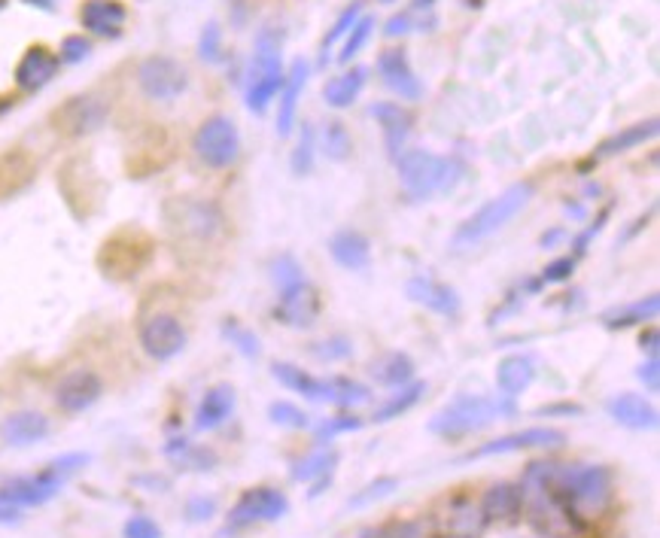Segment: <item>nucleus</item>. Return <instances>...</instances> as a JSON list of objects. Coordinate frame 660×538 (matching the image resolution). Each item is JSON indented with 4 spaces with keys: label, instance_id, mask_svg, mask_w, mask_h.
<instances>
[{
    "label": "nucleus",
    "instance_id": "f257e3e1",
    "mask_svg": "<svg viewBox=\"0 0 660 538\" xmlns=\"http://www.w3.org/2000/svg\"><path fill=\"white\" fill-rule=\"evenodd\" d=\"M250 80H247V107L253 113H265L268 104L280 95L286 70H283V31L265 25L253 46L250 61Z\"/></svg>",
    "mask_w": 660,
    "mask_h": 538
},
{
    "label": "nucleus",
    "instance_id": "f03ea898",
    "mask_svg": "<svg viewBox=\"0 0 660 538\" xmlns=\"http://www.w3.org/2000/svg\"><path fill=\"white\" fill-rule=\"evenodd\" d=\"M533 201V183H511L496 198H490L481 210H475L457 232H454V250H472L499 228H505L527 204Z\"/></svg>",
    "mask_w": 660,
    "mask_h": 538
},
{
    "label": "nucleus",
    "instance_id": "7ed1b4c3",
    "mask_svg": "<svg viewBox=\"0 0 660 538\" xmlns=\"http://www.w3.org/2000/svg\"><path fill=\"white\" fill-rule=\"evenodd\" d=\"M89 463V453H67L58 456L46 469H40L37 475H25V478H10L0 484V502L16 505V508H37L46 505L49 499L58 496V490L64 487V481L70 475H77L83 466Z\"/></svg>",
    "mask_w": 660,
    "mask_h": 538
},
{
    "label": "nucleus",
    "instance_id": "20e7f679",
    "mask_svg": "<svg viewBox=\"0 0 660 538\" xmlns=\"http://www.w3.org/2000/svg\"><path fill=\"white\" fill-rule=\"evenodd\" d=\"M518 408L511 399H484V396H457L429 420V432L442 438H463L487 429L490 423L511 417Z\"/></svg>",
    "mask_w": 660,
    "mask_h": 538
},
{
    "label": "nucleus",
    "instance_id": "39448f33",
    "mask_svg": "<svg viewBox=\"0 0 660 538\" xmlns=\"http://www.w3.org/2000/svg\"><path fill=\"white\" fill-rule=\"evenodd\" d=\"M396 168L411 198H432L438 192H448L457 177V165L451 159H442L426 149H405L396 159Z\"/></svg>",
    "mask_w": 660,
    "mask_h": 538
},
{
    "label": "nucleus",
    "instance_id": "423d86ee",
    "mask_svg": "<svg viewBox=\"0 0 660 538\" xmlns=\"http://www.w3.org/2000/svg\"><path fill=\"white\" fill-rule=\"evenodd\" d=\"M165 219L171 232L189 244H210L226 228L223 210L204 198H171L165 204Z\"/></svg>",
    "mask_w": 660,
    "mask_h": 538
},
{
    "label": "nucleus",
    "instance_id": "0eeeda50",
    "mask_svg": "<svg viewBox=\"0 0 660 538\" xmlns=\"http://www.w3.org/2000/svg\"><path fill=\"white\" fill-rule=\"evenodd\" d=\"M192 149L201 165L223 171L232 168L241 156V134L238 125L229 116H210L198 125L195 137H192Z\"/></svg>",
    "mask_w": 660,
    "mask_h": 538
},
{
    "label": "nucleus",
    "instance_id": "6e6552de",
    "mask_svg": "<svg viewBox=\"0 0 660 538\" xmlns=\"http://www.w3.org/2000/svg\"><path fill=\"white\" fill-rule=\"evenodd\" d=\"M153 259V241L146 238L137 228L128 232H116L113 238L104 241L98 253V265L107 277L113 280H131L143 271V265Z\"/></svg>",
    "mask_w": 660,
    "mask_h": 538
},
{
    "label": "nucleus",
    "instance_id": "1a4fd4ad",
    "mask_svg": "<svg viewBox=\"0 0 660 538\" xmlns=\"http://www.w3.org/2000/svg\"><path fill=\"white\" fill-rule=\"evenodd\" d=\"M137 341H140L143 353L150 356V359L168 362V359H174V356H180V353L186 350L189 335H186V329H183V323H180L177 314H171V311H153V314H146V317L140 320V326H137Z\"/></svg>",
    "mask_w": 660,
    "mask_h": 538
},
{
    "label": "nucleus",
    "instance_id": "9d476101",
    "mask_svg": "<svg viewBox=\"0 0 660 538\" xmlns=\"http://www.w3.org/2000/svg\"><path fill=\"white\" fill-rule=\"evenodd\" d=\"M137 86L150 101H177L189 89V73L171 55H150L137 64Z\"/></svg>",
    "mask_w": 660,
    "mask_h": 538
},
{
    "label": "nucleus",
    "instance_id": "9b49d317",
    "mask_svg": "<svg viewBox=\"0 0 660 538\" xmlns=\"http://www.w3.org/2000/svg\"><path fill=\"white\" fill-rule=\"evenodd\" d=\"M107 116H110V104L101 95H73L52 110L49 122L64 137H86L104 128Z\"/></svg>",
    "mask_w": 660,
    "mask_h": 538
},
{
    "label": "nucleus",
    "instance_id": "f8f14e48",
    "mask_svg": "<svg viewBox=\"0 0 660 538\" xmlns=\"http://www.w3.org/2000/svg\"><path fill=\"white\" fill-rule=\"evenodd\" d=\"M274 317L289 329H311L320 317V292L308 280L283 286L274 304Z\"/></svg>",
    "mask_w": 660,
    "mask_h": 538
},
{
    "label": "nucleus",
    "instance_id": "ddd939ff",
    "mask_svg": "<svg viewBox=\"0 0 660 538\" xmlns=\"http://www.w3.org/2000/svg\"><path fill=\"white\" fill-rule=\"evenodd\" d=\"M286 511H289V499L280 490L253 487L235 502L232 514H229V526L244 529V526H256V523H271V520H280Z\"/></svg>",
    "mask_w": 660,
    "mask_h": 538
},
{
    "label": "nucleus",
    "instance_id": "4468645a",
    "mask_svg": "<svg viewBox=\"0 0 660 538\" xmlns=\"http://www.w3.org/2000/svg\"><path fill=\"white\" fill-rule=\"evenodd\" d=\"M104 393V380L92 368H73L55 383V405L64 414H83L89 411Z\"/></svg>",
    "mask_w": 660,
    "mask_h": 538
},
{
    "label": "nucleus",
    "instance_id": "2eb2a0df",
    "mask_svg": "<svg viewBox=\"0 0 660 538\" xmlns=\"http://www.w3.org/2000/svg\"><path fill=\"white\" fill-rule=\"evenodd\" d=\"M484 529L487 520L481 514V505L466 493L451 496L442 514H438V535L442 538H481Z\"/></svg>",
    "mask_w": 660,
    "mask_h": 538
},
{
    "label": "nucleus",
    "instance_id": "dca6fc26",
    "mask_svg": "<svg viewBox=\"0 0 660 538\" xmlns=\"http://www.w3.org/2000/svg\"><path fill=\"white\" fill-rule=\"evenodd\" d=\"M566 441V435L560 429H524V432H511L493 441H484L481 447H475L466 459H484V456H502V453H518V450H533V447H560Z\"/></svg>",
    "mask_w": 660,
    "mask_h": 538
},
{
    "label": "nucleus",
    "instance_id": "f3484780",
    "mask_svg": "<svg viewBox=\"0 0 660 538\" xmlns=\"http://www.w3.org/2000/svg\"><path fill=\"white\" fill-rule=\"evenodd\" d=\"M378 73L384 86L399 95L402 101H420L423 98V83L417 80V73L408 61L405 49H387L378 55Z\"/></svg>",
    "mask_w": 660,
    "mask_h": 538
},
{
    "label": "nucleus",
    "instance_id": "a211bd4d",
    "mask_svg": "<svg viewBox=\"0 0 660 538\" xmlns=\"http://www.w3.org/2000/svg\"><path fill=\"white\" fill-rule=\"evenodd\" d=\"M58 64L61 61L49 46H28L16 64V86L22 92H40L43 86H49L55 80Z\"/></svg>",
    "mask_w": 660,
    "mask_h": 538
},
{
    "label": "nucleus",
    "instance_id": "6ab92c4d",
    "mask_svg": "<svg viewBox=\"0 0 660 538\" xmlns=\"http://www.w3.org/2000/svg\"><path fill=\"white\" fill-rule=\"evenodd\" d=\"M128 22V10L119 4V0H86L80 7V25L104 40H116L125 31Z\"/></svg>",
    "mask_w": 660,
    "mask_h": 538
},
{
    "label": "nucleus",
    "instance_id": "aec40b11",
    "mask_svg": "<svg viewBox=\"0 0 660 538\" xmlns=\"http://www.w3.org/2000/svg\"><path fill=\"white\" fill-rule=\"evenodd\" d=\"M408 298L417 301L426 311L438 317H457L460 314V295L454 286L438 283L432 277H411L408 280Z\"/></svg>",
    "mask_w": 660,
    "mask_h": 538
},
{
    "label": "nucleus",
    "instance_id": "412c9836",
    "mask_svg": "<svg viewBox=\"0 0 660 538\" xmlns=\"http://www.w3.org/2000/svg\"><path fill=\"white\" fill-rule=\"evenodd\" d=\"M308 73H311V67L305 58H296L289 64V73H286L283 89H280V110H277V134L280 137H289L292 125H296V113H299V101H302V92L308 83Z\"/></svg>",
    "mask_w": 660,
    "mask_h": 538
},
{
    "label": "nucleus",
    "instance_id": "4be33fe9",
    "mask_svg": "<svg viewBox=\"0 0 660 538\" xmlns=\"http://www.w3.org/2000/svg\"><path fill=\"white\" fill-rule=\"evenodd\" d=\"M606 408H609V417H612L615 423H621L624 429L648 432V429L657 426V408H654L648 399L636 396V393H621V396L609 399Z\"/></svg>",
    "mask_w": 660,
    "mask_h": 538
},
{
    "label": "nucleus",
    "instance_id": "5701e85b",
    "mask_svg": "<svg viewBox=\"0 0 660 538\" xmlns=\"http://www.w3.org/2000/svg\"><path fill=\"white\" fill-rule=\"evenodd\" d=\"M478 505L487 523H515L524 511V493L515 484H493Z\"/></svg>",
    "mask_w": 660,
    "mask_h": 538
},
{
    "label": "nucleus",
    "instance_id": "b1692460",
    "mask_svg": "<svg viewBox=\"0 0 660 538\" xmlns=\"http://www.w3.org/2000/svg\"><path fill=\"white\" fill-rule=\"evenodd\" d=\"M372 116L378 119L381 131H384V143H387V152L393 159H399L405 152V143L411 137V113L402 110V104H390V101H381L372 107Z\"/></svg>",
    "mask_w": 660,
    "mask_h": 538
},
{
    "label": "nucleus",
    "instance_id": "393cba45",
    "mask_svg": "<svg viewBox=\"0 0 660 538\" xmlns=\"http://www.w3.org/2000/svg\"><path fill=\"white\" fill-rule=\"evenodd\" d=\"M235 411V390L229 383H219V387H210L204 393V399L198 402V411H195V429L198 432H210V429H219Z\"/></svg>",
    "mask_w": 660,
    "mask_h": 538
},
{
    "label": "nucleus",
    "instance_id": "a878e982",
    "mask_svg": "<svg viewBox=\"0 0 660 538\" xmlns=\"http://www.w3.org/2000/svg\"><path fill=\"white\" fill-rule=\"evenodd\" d=\"M329 253L347 271H365V268L372 265V244H369V238H365L362 232H353V228H344V232L332 235Z\"/></svg>",
    "mask_w": 660,
    "mask_h": 538
},
{
    "label": "nucleus",
    "instance_id": "bb28decb",
    "mask_svg": "<svg viewBox=\"0 0 660 538\" xmlns=\"http://www.w3.org/2000/svg\"><path fill=\"white\" fill-rule=\"evenodd\" d=\"M49 435V420L40 411H16L0 423V438L13 447H31Z\"/></svg>",
    "mask_w": 660,
    "mask_h": 538
},
{
    "label": "nucleus",
    "instance_id": "cd10ccee",
    "mask_svg": "<svg viewBox=\"0 0 660 538\" xmlns=\"http://www.w3.org/2000/svg\"><path fill=\"white\" fill-rule=\"evenodd\" d=\"M271 374H274V380L283 383L286 390H296L311 402H329V377H314L292 362H274Z\"/></svg>",
    "mask_w": 660,
    "mask_h": 538
},
{
    "label": "nucleus",
    "instance_id": "c85d7f7f",
    "mask_svg": "<svg viewBox=\"0 0 660 538\" xmlns=\"http://www.w3.org/2000/svg\"><path fill=\"white\" fill-rule=\"evenodd\" d=\"M536 380V365L530 356H505L496 368V387L502 399H518L524 390H530V383Z\"/></svg>",
    "mask_w": 660,
    "mask_h": 538
},
{
    "label": "nucleus",
    "instance_id": "c756f323",
    "mask_svg": "<svg viewBox=\"0 0 660 538\" xmlns=\"http://www.w3.org/2000/svg\"><path fill=\"white\" fill-rule=\"evenodd\" d=\"M657 119H648V122H636V125H627L624 131H618V134H612V137H606L600 146H597V152H594V162H603V159H612V156H618V152H627V149H636V146H642V143H648V140H654L657 137Z\"/></svg>",
    "mask_w": 660,
    "mask_h": 538
},
{
    "label": "nucleus",
    "instance_id": "7c9ffc66",
    "mask_svg": "<svg viewBox=\"0 0 660 538\" xmlns=\"http://www.w3.org/2000/svg\"><path fill=\"white\" fill-rule=\"evenodd\" d=\"M660 311V295L651 292L645 298H636V301H627L621 307H612V311L603 314V326L606 329H627V326H639V323H648L654 320Z\"/></svg>",
    "mask_w": 660,
    "mask_h": 538
},
{
    "label": "nucleus",
    "instance_id": "2f4dec72",
    "mask_svg": "<svg viewBox=\"0 0 660 538\" xmlns=\"http://www.w3.org/2000/svg\"><path fill=\"white\" fill-rule=\"evenodd\" d=\"M365 83H369V70H365V67H353V70H347V73H341V76H335V80L326 83L323 98H326L329 107L344 110V107H350V104L359 98V92L365 89Z\"/></svg>",
    "mask_w": 660,
    "mask_h": 538
},
{
    "label": "nucleus",
    "instance_id": "473e14b6",
    "mask_svg": "<svg viewBox=\"0 0 660 538\" xmlns=\"http://www.w3.org/2000/svg\"><path fill=\"white\" fill-rule=\"evenodd\" d=\"M372 377L381 387H408L414 377V362L405 353H387L372 362Z\"/></svg>",
    "mask_w": 660,
    "mask_h": 538
},
{
    "label": "nucleus",
    "instance_id": "72a5a7b5",
    "mask_svg": "<svg viewBox=\"0 0 660 538\" xmlns=\"http://www.w3.org/2000/svg\"><path fill=\"white\" fill-rule=\"evenodd\" d=\"M335 463H338V456L332 450H317V453L299 459V463H292V481L311 484L317 478H326V475H332Z\"/></svg>",
    "mask_w": 660,
    "mask_h": 538
},
{
    "label": "nucleus",
    "instance_id": "f704fd0d",
    "mask_svg": "<svg viewBox=\"0 0 660 538\" xmlns=\"http://www.w3.org/2000/svg\"><path fill=\"white\" fill-rule=\"evenodd\" d=\"M329 402L338 408H359L365 402H372L369 387L350 380V377H329Z\"/></svg>",
    "mask_w": 660,
    "mask_h": 538
},
{
    "label": "nucleus",
    "instance_id": "c9c22d12",
    "mask_svg": "<svg viewBox=\"0 0 660 538\" xmlns=\"http://www.w3.org/2000/svg\"><path fill=\"white\" fill-rule=\"evenodd\" d=\"M423 383H408V387H402V393L399 396H393L384 408H378L375 411V423H387V420H393V417H402L405 411H411L417 402H420V396H423Z\"/></svg>",
    "mask_w": 660,
    "mask_h": 538
},
{
    "label": "nucleus",
    "instance_id": "e433bc0d",
    "mask_svg": "<svg viewBox=\"0 0 660 538\" xmlns=\"http://www.w3.org/2000/svg\"><path fill=\"white\" fill-rule=\"evenodd\" d=\"M359 16H362V4H353V7H347L341 16H338V22L332 25V31L323 37V43H320V64H326L329 61V52L335 49V43L338 40H344L347 34H350V28L359 22Z\"/></svg>",
    "mask_w": 660,
    "mask_h": 538
},
{
    "label": "nucleus",
    "instance_id": "4c0bfd02",
    "mask_svg": "<svg viewBox=\"0 0 660 538\" xmlns=\"http://www.w3.org/2000/svg\"><path fill=\"white\" fill-rule=\"evenodd\" d=\"M372 31H375V19H372V16H359V22L350 28V34H347V40H344V46H341L338 61H341V64H350V61L362 52V46L369 43Z\"/></svg>",
    "mask_w": 660,
    "mask_h": 538
},
{
    "label": "nucleus",
    "instance_id": "58836bf2",
    "mask_svg": "<svg viewBox=\"0 0 660 538\" xmlns=\"http://www.w3.org/2000/svg\"><path fill=\"white\" fill-rule=\"evenodd\" d=\"M314 149H317V137H314V128L305 122L302 137H299V146L292 149V174L305 177V174L314 168Z\"/></svg>",
    "mask_w": 660,
    "mask_h": 538
},
{
    "label": "nucleus",
    "instance_id": "ea45409f",
    "mask_svg": "<svg viewBox=\"0 0 660 538\" xmlns=\"http://www.w3.org/2000/svg\"><path fill=\"white\" fill-rule=\"evenodd\" d=\"M323 146H326V156L332 162H344L350 156V149H353V140H350V134L341 122H332L323 134Z\"/></svg>",
    "mask_w": 660,
    "mask_h": 538
},
{
    "label": "nucleus",
    "instance_id": "a19ab883",
    "mask_svg": "<svg viewBox=\"0 0 660 538\" xmlns=\"http://www.w3.org/2000/svg\"><path fill=\"white\" fill-rule=\"evenodd\" d=\"M268 417H271V423L286 426V429H308V414L292 402H271Z\"/></svg>",
    "mask_w": 660,
    "mask_h": 538
},
{
    "label": "nucleus",
    "instance_id": "79ce46f5",
    "mask_svg": "<svg viewBox=\"0 0 660 538\" xmlns=\"http://www.w3.org/2000/svg\"><path fill=\"white\" fill-rule=\"evenodd\" d=\"M92 55V43L86 34H70L61 40V49H58V61L64 64H80Z\"/></svg>",
    "mask_w": 660,
    "mask_h": 538
},
{
    "label": "nucleus",
    "instance_id": "37998d69",
    "mask_svg": "<svg viewBox=\"0 0 660 538\" xmlns=\"http://www.w3.org/2000/svg\"><path fill=\"white\" fill-rule=\"evenodd\" d=\"M223 332H226V338H229L247 359H256V356H259V350H262V347H259V338H256L250 329H244L241 323L229 320V323L223 326Z\"/></svg>",
    "mask_w": 660,
    "mask_h": 538
},
{
    "label": "nucleus",
    "instance_id": "c03bdc74",
    "mask_svg": "<svg viewBox=\"0 0 660 538\" xmlns=\"http://www.w3.org/2000/svg\"><path fill=\"white\" fill-rule=\"evenodd\" d=\"M271 277H274V283H277L280 289H283V286H292V283H299V280H305L299 262L292 259V256H277V259L271 262Z\"/></svg>",
    "mask_w": 660,
    "mask_h": 538
},
{
    "label": "nucleus",
    "instance_id": "a18cd8bd",
    "mask_svg": "<svg viewBox=\"0 0 660 538\" xmlns=\"http://www.w3.org/2000/svg\"><path fill=\"white\" fill-rule=\"evenodd\" d=\"M356 429H362V420L353 417V414H341V417H329L326 423H320V426H317V438H320V441H332L335 435H341V432H356Z\"/></svg>",
    "mask_w": 660,
    "mask_h": 538
},
{
    "label": "nucleus",
    "instance_id": "49530a36",
    "mask_svg": "<svg viewBox=\"0 0 660 538\" xmlns=\"http://www.w3.org/2000/svg\"><path fill=\"white\" fill-rule=\"evenodd\" d=\"M198 52H201L204 61H219V58H223V34H219V25H216V22H210V25L204 28V34H201V40H198Z\"/></svg>",
    "mask_w": 660,
    "mask_h": 538
},
{
    "label": "nucleus",
    "instance_id": "de8ad7c7",
    "mask_svg": "<svg viewBox=\"0 0 660 538\" xmlns=\"http://www.w3.org/2000/svg\"><path fill=\"white\" fill-rule=\"evenodd\" d=\"M399 487V481L396 478H381V481H375V484H369L362 493H356L353 499H350V505H356V508H362V505H372L375 499H384V496H390L393 490Z\"/></svg>",
    "mask_w": 660,
    "mask_h": 538
},
{
    "label": "nucleus",
    "instance_id": "09e8293b",
    "mask_svg": "<svg viewBox=\"0 0 660 538\" xmlns=\"http://www.w3.org/2000/svg\"><path fill=\"white\" fill-rule=\"evenodd\" d=\"M122 532H125V538H162L159 523L150 520V517H143V514H134V517L125 523Z\"/></svg>",
    "mask_w": 660,
    "mask_h": 538
},
{
    "label": "nucleus",
    "instance_id": "8fccbe9b",
    "mask_svg": "<svg viewBox=\"0 0 660 538\" xmlns=\"http://www.w3.org/2000/svg\"><path fill=\"white\" fill-rule=\"evenodd\" d=\"M314 353L320 356V359H344V356H350V344H347V338H332V341H320L317 347H314Z\"/></svg>",
    "mask_w": 660,
    "mask_h": 538
},
{
    "label": "nucleus",
    "instance_id": "3c124183",
    "mask_svg": "<svg viewBox=\"0 0 660 538\" xmlns=\"http://www.w3.org/2000/svg\"><path fill=\"white\" fill-rule=\"evenodd\" d=\"M387 529L393 538H426V526L420 520H396L387 523Z\"/></svg>",
    "mask_w": 660,
    "mask_h": 538
},
{
    "label": "nucleus",
    "instance_id": "603ef678",
    "mask_svg": "<svg viewBox=\"0 0 660 538\" xmlns=\"http://www.w3.org/2000/svg\"><path fill=\"white\" fill-rule=\"evenodd\" d=\"M572 271H575V256H563V259L551 262L542 277H545V283H560V280H566Z\"/></svg>",
    "mask_w": 660,
    "mask_h": 538
},
{
    "label": "nucleus",
    "instance_id": "864d4df0",
    "mask_svg": "<svg viewBox=\"0 0 660 538\" xmlns=\"http://www.w3.org/2000/svg\"><path fill=\"white\" fill-rule=\"evenodd\" d=\"M639 380L645 383L648 393H657V390H660V365H657V356H651V359L639 368Z\"/></svg>",
    "mask_w": 660,
    "mask_h": 538
},
{
    "label": "nucleus",
    "instance_id": "5fc2aeb1",
    "mask_svg": "<svg viewBox=\"0 0 660 538\" xmlns=\"http://www.w3.org/2000/svg\"><path fill=\"white\" fill-rule=\"evenodd\" d=\"M213 511H216V502H213V499H204V496L189 499V505H186L189 520H210V517H213Z\"/></svg>",
    "mask_w": 660,
    "mask_h": 538
},
{
    "label": "nucleus",
    "instance_id": "6e6d98bb",
    "mask_svg": "<svg viewBox=\"0 0 660 538\" xmlns=\"http://www.w3.org/2000/svg\"><path fill=\"white\" fill-rule=\"evenodd\" d=\"M411 25H414V19H411V13H396L390 22H387V37H399V34H408L411 31Z\"/></svg>",
    "mask_w": 660,
    "mask_h": 538
},
{
    "label": "nucleus",
    "instance_id": "4d7b16f0",
    "mask_svg": "<svg viewBox=\"0 0 660 538\" xmlns=\"http://www.w3.org/2000/svg\"><path fill=\"white\" fill-rule=\"evenodd\" d=\"M19 520H22V514H19L16 505L0 502V526H13V523H19Z\"/></svg>",
    "mask_w": 660,
    "mask_h": 538
},
{
    "label": "nucleus",
    "instance_id": "13d9d810",
    "mask_svg": "<svg viewBox=\"0 0 660 538\" xmlns=\"http://www.w3.org/2000/svg\"><path fill=\"white\" fill-rule=\"evenodd\" d=\"M539 414H581V408L578 405H551V408H542Z\"/></svg>",
    "mask_w": 660,
    "mask_h": 538
},
{
    "label": "nucleus",
    "instance_id": "bf43d9fd",
    "mask_svg": "<svg viewBox=\"0 0 660 538\" xmlns=\"http://www.w3.org/2000/svg\"><path fill=\"white\" fill-rule=\"evenodd\" d=\"M359 538H393V535H390L387 526H369V529L359 532Z\"/></svg>",
    "mask_w": 660,
    "mask_h": 538
},
{
    "label": "nucleus",
    "instance_id": "052dcab7",
    "mask_svg": "<svg viewBox=\"0 0 660 538\" xmlns=\"http://www.w3.org/2000/svg\"><path fill=\"white\" fill-rule=\"evenodd\" d=\"M31 7H40V10H55V0H25Z\"/></svg>",
    "mask_w": 660,
    "mask_h": 538
},
{
    "label": "nucleus",
    "instance_id": "680f3d73",
    "mask_svg": "<svg viewBox=\"0 0 660 538\" xmlns=\"http://www.w3.org/2000/svg\"><path fill=\"white\" fill-rule=\"evenodd\" d=\"M411 4H414V10H432L435 0H411Z\"/></svg>",
    "mask_w": 660,
    "mask_h": 538
},
{
    "label": "nucleus",
    "instance_id": "e2e57ef3",
    "mask_svg": "<svg viewBox=\"0 0 660 538\" xmlns=\"http://www.w3.org/2000/svg\"><path fill=\"white\" fill-rule=\"evenodd\" d=\"M381 4H393V0H381Z\"/></svg>",
    "mask_w": 660,
    "mask_h": 538
}]
</instances>
